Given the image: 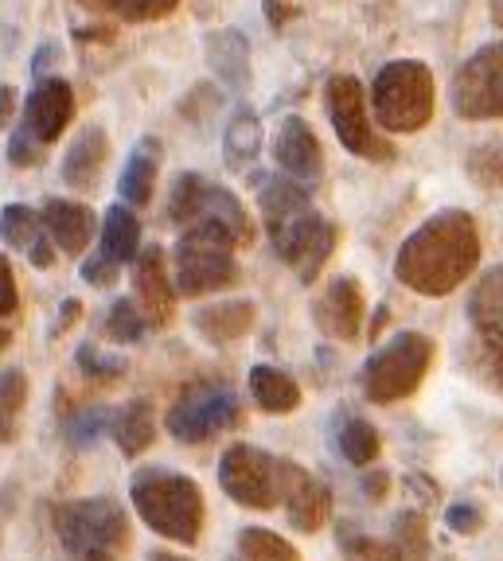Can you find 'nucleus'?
I'll return each instance as SVG.
<instances>
[{"label":"nucleus","instance_id":"393cba45","mask_svg":"<svg viewBox=\"0 0 503 561\" xmlns=\"http://www.w3.org/2000/svg\"><path fill=\"white\" fill-rule=\"evenodd\" d=\"M137 250H141V222L125 203H114L102 219V257H110L122 270V265H133Z\"/></svg>","mask_w":503,"mask_h":561},{"label":"nucleus","instance_id":"bb28decb","mask_svg":"<svg viewBox=\"0 0 503 561\" xmlns=\"http://www.w3.org/2000/svg\"><path fill=\"white\" fill-rule=\"evenodd\" d=\"M250 394L265 413H293L300 405V386L293 382V375L277 367L250 370Z\"/></svg>","mask_w":503,"mask_h":561},{"label":"nucleus","instance_id":"f704fd0d","mask_svg":"<svg viewBox=\"0 0 503 561\" xmlns=\"http://www.w3.org/2000/svg\"><path fill=\"white\" fill-rule=\"evenodd\" d=\"M75 367L82 370V375L90 378V382H117V378L125 375V359L122 355H106L102 347H94V343H82L79 351H75Z\"/></svg>","mask_w":503,"mask_h":561},{"label":"nucleus","instance_id":"9b49d317","mask_svg":"<svg viewBox=\"0 0 503 561\" xmlns=\"http://www.w3.org/2000/svg\"><path fill=\"white\" fill-rule=\"evenodd\" d=\"M453 110L468 122H495L503 117V44L480 47L465 67L453 75Z\"/></svg>","mask_w":503,"mask_h":561},{"label":"nucleus","instance_id":"3c124183","mask_svg":"<svg viewBox=\"0 0 503 561\" xmlns=\"http://www.w3.org/2000/svg\"><path fill=\"white\" fill-rule=\"evenodd\" d=\"M492 20L503 27V0H495V4H492Z\"/></svg>","mask_w":503,"mask_h":561},{"label":"nucleus","instance_id":"c85d7f7f","mask_svg":"<svg viewBox=\"0 0 503 561\" xmlns=\"http://www.w3.org/2000/svg\"><path fill=\"white\" fill-rule=\"evenodd\" d=\"M468 320L477 328H503V265L488 270L468 297Z\"/></svg>","mask_w":503,"mask_h":561},{"label":"nucleus","instance_id":"f03ea898","mask_svg":"<svg viewBox=\"0 0 503 561\" xmlns=\"http://www.w3.org/2000/svg\"><path fill=\"white\" fill-rule=\"evenodd\" d=\"M262 215L270 238H274V250L285 265L297 270V277L309 285L320 277V270L328 265L335 250V227L317 215L305 195V187L297 180H270L262 187Z\"/></svg>","mask_w":503,"mask_h":561},{"label":"nucleus","instance_id":"2eb2a0df","mask_svg":"<svg viewBox=\"0 0 503 561\" xmlns=\"http://www.w3.org/2000/svg\"><path fill=\"white\" fill-rule=\"evenodd\" d=\"M274 160L282 164V172L297 184H312L324 172V149H320L317 133L305 117L289 114L282 125H277L274 137Z\"/></svg>","mask_w":503,"mask_h":561},{"label":"nucleus","instance_id":"423d86ee","mask_svg":"<svg viewBox=\"0 0 503 561\" xmlns=\"http://www.w3.org/2000/svg\"><path fill=\"white\" fill-rule=\"evenodd\" d=\"M168 219L176 222L180 230L212 227L219 234H227L235 245H250V238H254V227H250V215L239 203V195L219 184H207L204 175H180L172 184Z\"/></svg>","mask_w":503,"mask_h":561},{"label":"nucleus","instance_id":"f3484780","mask_svg":"<svg viewBox=\"0 0 503 561\" xmlns=\"http://www.w3.org/2000/svg\"><path fill=\"white\" fill-rule=\"evenodd\" d=\"M317 324L332 340H355L363 328V293L355 277H335L317 300Z\"/></svg>","mask_w":503,"mask_h":561},{"label":"nucleus","instance_id":"9d476101","mask_svg":"<svg viewBox=\"0 0 503 561\" xmlns=\"http://www.w3.org/2000/svg\"><path fill=\"white\" fill-rule=\"evenodd\" d=\"M324 105L332 117V129L347 152L363 160H395V145L371 133V117H367V98H363L359 79L352 75H335L324 87Z\"/></svg>","mask_w":503,"mask_h":561},{"label":"nucleus","instance_id":"7c9ffc66","mask_svg":"<svg viewBox=\"0 0 503 561\" xmlns=\"http://www.w3.org/2000/svg\"><path fill=\"white\" fill-rule=\"evenodd\" d=\"M24 402H27V375L16 367H9L4 375H0V445L16 440Z\"/></svg>","mask_w":503,"mask_h":561},{"label":"nucleus","instance_id":"c03bdc74","mask_svg":"<svg viewBox=\"0 0 503 561\" xmlns=\"http://www.w3.org/2000/svg\"><path fill=\"white\" fill-rule=\"evenodd\" d=\"M55 59H59V47H55V44H44V47L36 51V59H32V75H36V79H44L47 67H52Z\"/></svg>","mask_w":503,"mask_h":561},{"label":"nucleus","instance_id":"4be33fe9","mask_svg":"<svg viewBox=\"0 0 503 561\" xmlns=\"http://www.w3.org/2000/svg\"><path fill=\"white\" fill-rule=\"evenodd\" d=\"M157 168H160V140H152V137L137 140L122 168V184H117V192H122V199L129 203V207H145V203L152 199Z\"/></svg>","mask_w":503,"mask_h":561},{"label":"nucleus","instance_id":"20e7f679","mask_svg":"<svg viewBox=\"0 0 503 561\" xmlns=\"http://www.w3.org/2000/svg\"><path fill=\"white\" fill-rule=\"evenodd\" d=\"M371 105H375V122L387 133H418L433 117V105H437L433 70L418 59L387 62L375 75Z\"/></svg>","mask_w":503,"mask_h":561},{"label":"nucleus","instance_id":"8fccbe9b","mask_svg":"<svg viewBox=\"0 0 503 561\" xmlns=\"http://www.w3.org/2000/svg\"><path fill=\"white\" fill-rule=\"evenodd\" d=\"M149 561H187V558H184V553H168V550H157Z\"/></svg>","mask_w":503,"mask_h":561},{"label":"nucleus","instance_id":"09e8293b","mask_svg":"<svg viewBox=\"0 0 503 561\" xmlns=\"http://www.w3.org/2000/svg\"><path fill=\"white\" fill-rule=\"evenodd\" d=\"M71 561H114V553H71Z\"/></svg>","mask_w":503,"mask_h":561},{"label":"nucleus","instance_id":"a18cd8bd","mask_svg":"<svg viewBox=\"0 0 503 561\" xmlns=\"http://www.w3.org/2000/svg\"><path fill=\"white\" fill-rule=\"evenodd\" d=\"M79 312H82L79 300H62V312H59V320H55V332H67V328L79 320Z\"/></svg>","mask_w":503,"mask_h":561},{"label":"nucleus","instance_id":"e433bc0d","mask_svg":"<svg viewBox=\"0 0 503 561\" xmlns=\"http://www.w3.org/2000/svg\"><path fill=\"white\" fill-rule=\"evenodd\" d=\"M472 184L480 187H503V145H480L465 160Z\"/></svg>","mask_w":503,"mask_h":561},{"label":"nucleus","instance_id":"412c9836","mask_svg":"<svg viewBox=\"0 0 503 561\" xmlns=\"http://www.w3.org/2000/svg\"><path fill=\"white\" fill-rule=\"evenodd\" d=\"M204 51H207L212 70L219 75L222 82H227L230 90H242L250 82V44H247V35H242L239 27L212 32V35H207Z\"/></svg>","mask_w":503,"mask_h":561},{"label":"nucleus","instance_id":"cd10ccee","mask_svg":"<svg viewBox=\"0 0 503 561\" xmlns=\"http://www.w3.org/2000/svg\"><path fill=\"white\" fill-rule=\"evenodd\" d=\"M258 149H262V125L250 110H239L230 117L227 137H222V157H227L230 172H247L258 160Z\"/></svg>","mask_w":503,"mask_h":561},{"label":"nucleus","instance_id":"4c0bfd02","mask_svg":"<svg viewBox=\"0 0 503 561\" xmlns=\"http://www.w3.org/2000/svg\"><path fill=\"white\" fill-rule=\"evenodd\" d=\"M395 530H398V546H402L407 561H422L425 546H430V535H425V515H418V511H402V515L395 518Z\"/></svg>","mask_w":503,"mask_h":561},{"label":"nucleus","instance_id":"dca6fc26","mask_svg":"<svg viewBox=\"0 0 503 561\" xmlns=\"http://www.w3.org/2000/svg\"><path fill=\"white\" fill-rule=\"evenodd\" d=\"M71 117H75V90H71V82L39 79V87L27 94L24 117H20V122L36 133L44 145H52V140H59L62 129L71 125Z\"/></svg>","mask_w":503,"mask_h":561},{"label":"nucleus","instance_id":"ddd939ff","mask_svg":"<svg viewBox=\"0 0 503 561\" xmlns=\"http://www.w3.org/2000/svg\"><path fill=\"white\" fill-rule=\"evenodd\" d=\"M277 500L285 503L289 523L305 535H317L332 518V491L293 460H277Z\"/></svg>","mask_w":503,"mask_h":561},{"label":"nucleus","instance_id":"a211bd4d","mask_svg":"<svg viewBox=\"0 0 503 561\" xmlns=\"http://www.w3.org/2000/svg\"><path fill=\"white\" fill-rule=\"evenodd\" d=\"M0 238L12 245V250H24L32 257V265L47 270L55 262V242L52 234L44 230V219L39 210H32L27 203H9L0 210Z\"/></svg>","mask_w":503,"mask_h":561},{"label":"nucleus","instance_id":"37998d69","mask_svg":"<svg viewBox=\"0 0 503 561\" xmlns=\"http://www.w3.org/2000/svg\"><path fill=\"white\" fill-rule=\"evenodd\" d=\"M20 308V293H16V277H12L9 257L0 254V320L12 316Z\"/></svg>","mask_w":503,"mask_h":561},{"label":"nucleus","instance_id":"0eeeda50","mask_svg":"<svg viewBox=\"0 0 503 561\" xmlns=\"http://www.w3.org/2000/svg\"><path fill=\"white\" fill-rule=\"evenodd\" d=\"M52 526L67 553H117L129 542V518L110 495L59 503L52 507Z\"/></svg>","mask_w":503,"mask_h":561},{"label":"nucleus","instance_id":"6e6552de","mask_svg":"<svg viewBox=\"0 0 503 561\" xmlns=\"http://www.w3.org/2000/svg\"><path fill=\"white\" fill-rule=\"evenodd\" d=\"M239 280L235 242L212 227H184L176 242V293L180 297H207L230 289Z\"/></svg>","mask_w":503,"mask_h":561},{"label":"nucleus","instance_id":"f8f14e48","mask_svg":"<svg viewBox=\"0 0 503 561\" xmlns=\"http://www.w3.org/2000/svg\"><path fill=\"white\" fill-rule=\"evenodd\" d=\"M219 483L239 507L250 511L277 507V460L254 445H230L222 453Z\"/></svg>","mask_w":503,"mask_h":561},{"label":"nucleus","instance_id":"1a4fd4ad","mask_svg":"<svg viewBox=\"0 0 503 561\" xmlns=\"http://www.w3.org/2000/svg\"><path fill=\"white\" fill-rule=\"evenodd\" d=\"M239 417L242 405L230 386L199 382L187 386L184 394L176 398V405L168 410V433L184 440V445H199V440H212L230 425H239Z\"/></svg>","mask_w":503,"mask_h":561},{"label":"nucleus","instance_id":"6ab92c4d","mask_svg":"<svg viewBox=\"0 0 503 561\" xmlns=\"http://www.w3.org/2000/svg\"><path fill=\"white\" fill-rule=\"evenodd\" d=\"M39 219H44V230L52 234V242L71 257H79L87 250L98 230L94 210L87 203H71V199H47L44 210H39Z\"/></svg>","mask_w":503,"mask_h":561},{"label":"nucleus","instance_id":"a19ab883","mask_svg":"<svg viewBox=\"0 0 503 561\" xmlns=\"http://www.w3.org/2000/svg\"><path fill=\"white\" fill-rule=\"evenodd\" d=\"M445 523H449L453 535H477V530H484V511L477 503H453L445 511Z\"/></svg>","mask_w":503,"mask_h":561},{"label":"nucleus","instance_id":"864d4df0","mask_svg":"<svg viewBox=\"0 0 503 561\" xmlns=\"http://www.w3.org/2000/svg\"><path fill=\"white\" fill-rule=\"evenodd\" d=\"M9 343H12V335H9V332H4V328H0V351L9 347Z\"/></svg>","mask_w":503,"mask_h":561},{"label":"nucleus","instance_id":"7ed1b4c3","mask_svg":"<svg viewBox=\"0 0 503 561\" xmlns=\"http://www.w3.org/2000/svg\"><path fill=\"white\" fill-rule=\"evenodd\" d=\"M129 500L145 526H152L160 538H172L180 546L199 542L204 530V491L192 476L168 472V468H141L129 483Z\"/></svg>","mask_w":503,"mask_h":561},{"label":"nucleus","instance_id":"de8ad7c7","mask_svg":"<svg viewBox=\"0 0 503 561\" xmlns=\"http://www.w3.org/2000/svg\"><path fill=\"white\" fill-rule=\"evenodd\" d=\"M387 472H371L367 476V480H363V491H367V495H371V500H382V495H387Z\"/></svg>","mask_w":503,"mask_h":561},{"label":"nucleus","instance_id":"4468645a","mask_svg":"<svg viewBox=\"0 0 503 561\" xmlns=\"http://www.w3.org/2000/svg\"><path fill=\"white\" fill-rule=\"evenodd\" d=\"M133 289H137L133 300H137L141 316L149 320V328L172 324L180 293H176V285H172V277H168V262L160 245L137 250V257H133Z\"/></svg>","mask_w":503,"mask_h":561},{"label":"nucleus","instance_id":"c756f323","mask_svg":"<svg viewBox=\"0 0 503 561\" xmlns=\"http://www.w3.org/2000/svg\"><path fill=\"white\" fill-rule=\"evenodd\" d=\"M239 561H300V553L289 538L265 526H247L239 535Z\"/></svg>","mask_w":503,"mask_h":561},{"label":"nucleus","instance_id":"ea45409f","mask_svg":"<svg viewBox=\"0 0 503 561\" xmlns=\"http://www.w3.org/2000/svg\"><path fill=\"white\" fill-rule=\"evenodd\" d=\"M180 0H106V9H114V16L129 20V24H145V20H164L176 9Z\"/></svg>","mask_w":503,"mask_h":561},{"label":"nucleus","instance_id":"c9c22d12","mask_svg":"<svg viewBox=\"0 0 503 561\" xmlns=\"http://www.w3.org/2000/svg\"><path fill=\"white\" fill-rule=\"evenodd\" d=\"M106 425H110V410H102V405H87V410L71 413L62 430H67V440H71L75 448H87L106 433Z\"/></svg>","mask_w":503,"mask_h":561},{"label":"nucleus","instance_id":"b1692460","mask_svg":"<svg viewBox=\"0 0 503 561\" xmlns=\"http://www.w3.org/2000/svg\"><path fill=\"white\" fill-rule=\"evenodd\" d=\"M110 433H114L122 456H141L157 440V421H152V402L133 398L117 413H110Z\"/></svg>","mask_w":503,"mask_h":561},{"label":"nucleus","instance_id":"5701e85b","mask_svg":"<svg viewBox=\"0 0 503 561\" xmlns=\"http://www.w3.org/2000/svg\"><path fill=\"white\" fill-rule=\"evenodd\" d=\"M192 324H195V332L212 343L242 340V335L254 328V305H250V300H222V305L199 308V312L192 316Z\"/></svg>","mask_w":503,"mask_h":561},{"label":"nucleus","instance_id":"2f4dec72","mask_svg":"<svg viewBox=\"0 0 503 561\" xmlns=\"http://www.w3.org/2000/svg\"><path fill=\"white\" fill-rule=\"evenodd\" d=\"M335 445H340V453L352 460V465H371L375 456H379V430H375L371 421L363 417H347L344 430H340V437H335Z\"/></svg>","mask_w":503,"mask_h":561},{"label":"nucleus","instance_id":"72a5a7b5","mask_svg":"<svg viewBox=\"0 0 503 561\" xmlns=\"http://www.w3.org/2000/svg\"><path fill=\"white\" fill-rule=\"evenodd\" d=\"M149 332V320L141 316L137 300H114L106 316V335L114 343H137L141 335Z\"/></svg>","mask_w":503,"mask_h":561},{"label":"nucleus","instance_id":"58836bf2","mask_svg":"<svg viewBox=\"0 0 503 561\" xmlns=\"http://www.w3.org/2000/svg\"><path fill=\"white\" fill-rule=\"evenodd\" d=\"M44 157H47V145L36 137V133L27 129L24 122H20L16 133H12V140H9L12 168H39V164H44Z\"/></svg>","mask_w":503,"mask_h":561},{"label":"nucleus","instance_id":"49530a36","mask_svg":"<svg viewBox=\"0 0 503 561\" xmlns=\"http://www.w3.org/2000/svg\"><path fill=\"white\" fill-rule=\"evenodd\" d=\"M12 114H16V90H12V87H0V129L9 125Z\"/></svg>","mask_w":503,"mask_h":561},{"label":"nucleus","instance_id":"a878e982","mask_svg":"<svg viewBox=\"0 0 503 561\" xmlns=\"http://www.w3.org/2000/svg\"><path fill=\"white\" fill-rule=\"evenodd\" d=\"M465 367L484 390L503 394V328H480L465 351Z\"/></svg>","mask_w":503,"mask_h":561},{"label":"nucleus","instance_id":"f257e3e1","mask_svg":"<svg viewBox=\"0 0 503 561\" xmlns=\"http://www.w3.org/2000/svg\"><path fill=\"white\" fill-rule=\"evenodd\" d=\"M480 262V234L468 210H437L402 242L395 277L422 297H449Z\"/></svg>","mask_w":503,"mask_h":561},{"label":"nucleus","instance_id":"603ef678","mask_svg":"<svg viewBox=\"0 0 503 561\" xmlns=\"http://www.w3.org/2000/svg\"><path fill=\"white\" fill-rule=\"evenodd\" d=\"M82 9H102V4H106V0H79Z\"/></svg>","mask_w":503,"mask_h":561},{"label":"nucleus","instance_id":"473e14b6","mask_svg":"<svg viewBox=\"0 0 503 561\" xmlns=\"http://www.w3.org/2000/svg\"><path fill=\"white\" fill-rule=\"evenodd\" d=\"M340 550L347 561H407L398 542H379V538L359 535L355 526H340Z\"/></svg>","mask_w":503,"mask_h":561},{"label":"nucleus","instance_id":"39448f33","mask_svg":"<svg viewBox=\"0 0 503 561\" xmlns=\"http://www.w3.org/2000/svg\"><path fill=\"white\" fill-rule=\"evenodd\" d=\"M433 355H437V347H433L430 335L398 332L395 340L371 351V359L363 363V394L379 405L410 398L422 386L425 370L433 367Z\"/></svg>","mask_w":503,"mask_h":561},{"label":"nucleus","instance_id":"aec40b11","mask_svg":"<svg viewBox=\"0 0 503 561\" xmlns=\"http://www.w3.org/2000/svg\"><path fill=\"white\" fill-rule=\"evenodd\" d=\"M106 160H110V137L98 125H90V129L79 133V140H75L71 149H67V157H62V180L75 192H90L102 180Z\"/></svg>","mask_w":503,"mask_h":561},{"label":"nucleus","instance_id":"79ce46f5","mask_svg":"<svg viewBox=\"0 0 503 561\" xmlns=\"http://www.w3.org/2000/svg\"><path fill=\"white\" fill-rule=\"evenodd\" d=\"M114 277H117V265L110 262V257L94 254L90 262H82V280H87V285H94V289H110V285H114Z\"/></svg>","mask_w":503,"mask_h":561}]
</instances>
